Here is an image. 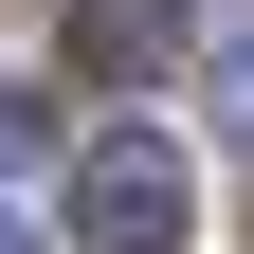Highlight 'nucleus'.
Instances as JSON below:
<instances>
[{
    "label": "nucleus",
    "instance_id": "20e7f679",
    "mask_svg": "<svg viewBox=\"0 0 254 254\" xmlns=\"http://www.w3.org/2000/svg\"><path fill=\"white\" fill-rule=\"evenodd\" d=\"M0 254H55V236H18V218H0Z\"/></svg>",
    "mask_w": 254,
    "mask_h": 254
},
{
    "label": "nucleus",
    "instance_id": "f257e3e1",
    "mask_svg": "<svg viewBox=\"0 0 254 254\" xmlns=\"http://www.w3.org/2000/svg\"><path fill=\"white\" fill-rule=\"evenodd\" d=\"M182 218H200V182H182L164 127H91L73 145V236L91 254H182Z\"/></svg>",
    "mask_w": 254,
    "mask_h": 254
},
{
    "label": "nucleus",
    "instance_id": "7ed1b4c3",
    "mask_svg": "<svg viewBox=\"0 0 254 254\" xmlns=\"http://www.w3.org/2000/svg\"><path fill=\"white\" fill-rule=\"evenodd\" d=\"M18 164H55V109H37V91H0V182H18Z\"/></svg>",
    "mask_w": 254,
    "mask_h": 254
},
{
    "label": "nucleus",
    "instance_id": "f03ea898",
    "mask_svg": "<svg viewBox=\"0 0 254 254\" xmlns=\"http://www.w3.org/2000/svg\"><path fill=\"white\" fill-rule=\"evenodd\" d=\"M73 73L91 91H164L182 73V0H73Z\"/></svg>",
    "mask_w": 254,
    "mask_h": 254
}]
</instances>
